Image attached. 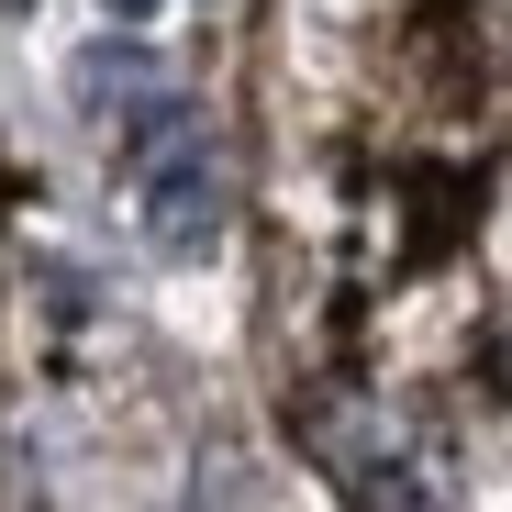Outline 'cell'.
Masks as SVG:
<instances>
[{"instance_id":"5b68a950","label":"cell","mask_w":512,"mask_h":512,"mask_svg":"<svg viewBox=\"0 0 512 512\" xmlns=\"http://www.w3.org/2000/svg\"><path fill=\"white\" fill-rule=\"evenodd\" d=\"M501 390H512V334H501Z\"/></svg>"},{"instance_id":"3957f363","label":"cell","mask_w":512,"mask_h":512,"mask_svg":"<svg viewBox=\"0 0 512 512\" xmlns=\"http://www.w3.org/2000/svg\"><path fill=\"white\" fill-rule=\"evenodd\" d=\"M67 90H78V112H134V101H156V56H145V34H101V45H78V67H67Z\"/></svg>"},{"instance_id":"277c9868","label":"cell","mask_w":512,"mask_h":512,"mask_svg":"<svg viewBox=\"0 0 512 512\" xmlns=\"http://www.w3.org/2000/svg\"><path fill=\"white\" fill-rule=\"evenodd\" d=\"M101 12H112V23H145V12H156V0H101Z\"/></svg>"},{"instance_id":"7a4b0ae2","label":"cell","mask_w":512,"mask_h":512,"mask_svg":"<svg viewBox=\"0 0 512 512\" xmlns=\"http://www.w3.org/2000/svg\"><path fill=\"white\" fill-rule=\"evenodd\" d=\"M312 435H323V457H334V479L357 490V512H446V490L423 479L379 423H357V412H312Z\"/></svg>"},{"instance_id":"6da1fadb","label":"cell","mask_w":512,"mask_h":512,"mask_svg":"<svg viewBox=\"0 0 512 512\" xmlns=\"http://www.w3.org/2000/svg\"><path fill=\"white\" fill-rule=\"evenodd\" d=\"M134 212H145V245H156V256H212V245H223V212H234L223 145H212V134H179L167 156H145V167H134Z\"/></svg>"}]
</instances>
